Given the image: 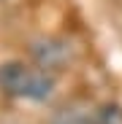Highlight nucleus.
<instances>
[{
  "instance_id": "nucleus-1",
  "label": "nucleus",
  "mask_w": 122,
  "mask_h": 124,
  "mask_svg": "<svg viewBox=\"0 0 122 124\" xmlns=\"http://www.w3.org/2000/svg\"><path fill=\"white\" fill-rule=\"evenodd\" d=\"M0 89L16 100L44 102L54 94V76L41 70L38 65L30 68L25 62H6L0 65Z\"/></svg>"
},
{
  "instance_id": "nucleus-2",
  "label": "nucleus",
  "mask_w": 122,
  "mask_h": 124,
  "mask_svg": "<svg viewBox=\"0 0 122 124\" xmlns=\"http://www.w3.org/2000/svg\"><path fill=\"white\" fill-rule=\"evenodd\" d=\"M33 57L35 65L46 73H60L71 65V43H65L63 38H44L33 43Z\"/></svg>"
},
{
  "instance_id": "nucleus-3",
  "label": "nucleus",
  "mask_w": 122,
  "mask_h": 124,
  "mask_svg": "<svg viewBox=\"0 0 122 124\" xmlns=\"http://www.w3.org/2000/svg\"><path fill=\"white\" fill-rule=\"evenodd\" d=\"M52 124H98V113H90L79 105H68L54 113Z\"/></svg>"
}]
</instances>
